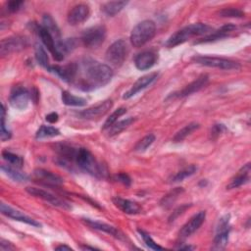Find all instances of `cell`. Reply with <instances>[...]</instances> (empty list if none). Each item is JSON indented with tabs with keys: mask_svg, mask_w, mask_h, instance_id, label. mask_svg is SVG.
I'll list each match as a JSON object with an SVG mask.
<instances>
[{
	"mask_svg": "<svg viewBox=\"0 0 251 251\" xmlns=\"http://www.w3.org/2000/svg\"><path fill=\"white\" fill-rule=\"evenodd\" d=\"M112 76L113 71L108 65L84 59L77 64L76 75L72 83L80 90L91 91L109 83Z\"/></svg>",
	"mask_w": 251,
	"mask_h": 251,
	"instance_id": "6da1fadb",
	"label": "cell"
},
{
	"mask_svg": "<svg viewBox=\"0 0 251 251\" xmlns=\"http://www.w3.org/2000/svg\"><path fill=\"white\" fill-rule=\"evenodd\" d=\"M75 164L78 169L95 177L103 178L107 176L106 168L100 164L86 148H76Z\"/></svg>",
	"mask_w": 251,
	"mask_h": 251,
	"instance_id": "7a4b0ae2",
	"label": "cell"
},
{
	"mask_svg": "<svg viewBox=\"0 0 251 251\" xmlns=\"http://www.w3.org/2000/svg\"><path fill=\"white\" fill-rule=\"evenodd\" d=\"M213 31L212 26L206 25V24H191L189 25H186L177 31H176L174 34L170 36V38L166 42V46L169 48L175 47L176 45H179L188 39L194 37V36H199L203 34H208Z\"/></svg>",
	"mask_w": 251,
	"mask_h": 251,
	"instance_id": "3957f363",
	"label": "cell"
},
{
	"mask_svg": "<svg viewBox=\"0 0 251 251\" xmlns=\"http://www.w3.org/2000/svg\"><path fill=\"white\" fill-rule=\"evenodd\" d=\"M156 34V25L153 21L145 20L138 23L131 30L130 42L131 44L139 48L150 41Z\"/></svg>",
	"mask_w": 251,
	"mask_h": 251,
	"instance_id": "277c9868",
	"label": "cell"
},
{
	"mask_svg": "<svg viewBox=\"0 0 251 251\" xmlns=\"http://www.w3.org/2000/svg\"><path fill=\"white\" fill-rule=\"evenodd\" d=\"M128 54L127 43L124 39L116 40L106 51L105 58L108 63L115 67H120L125 62Z\"/></svg>",
	"mask_w": 251,
	"mask_h": 251,
	"instance_id": "5b68a950",
	"label": "cell"
},
{
	"mask_svg": "<svg viewBox=\"0 0 251 251\" xmlns=\"http://www.w3.org/2000/svg\"><path fill=\"white\" fill-rule=\"evenodd\" d=\"M192 60L202 66L218 68L222 70H238L240 68L239 63L221 57H212V56H195Z\"/></svg>",
	"mask_w": 251,
	"mask_h": 251,
	"instance_id": "8992f818",
	"label": "cell"
},
{
	"mask_svg": "<svg viewBox=\"0 0 251 251\" xmlns=\"http://www.w3.org/2000/svg\"><path fill=\"white\" fill-rule=\"evenodd\" d=\"M106 38V27L95 25L85 29L81 34V41L85 47L95 48L103 43Z\"/></svg>",
	"mask_w": 251,
	"mask_h": 251,
	"instance_id": "52a82bcc",
	"label": "cell"
},
{
	"mask_svg": "<svg viewBox=\"0 0 251 251\" xmlns=\"http://www.w3.org/2000/svg\"><path fill=\"white\" fill-rule=\"evenodd\" d=\"M229 219H230L229 215H225L219 220L217 228H216V234L214 237L213 249L222 250L227 245L228 235L230 231Z\"/></svg>",
	"mask_w": 251,
	"mask_h": 251,
	"instance_id": "ba28073f",
	"label": "cell"
},
{
	"mask_svg": "<svg viewBox=\"0 0 251 251\" xmlns=\"http://www.w3.org/2000/svg\"><path fill=\"white\" fill-rule=\"evenodd\" d=\"M30 98V93L25 87L22 85H15L11 90L9 102L15 109L25 110L26 109Z\"/></svg>",
	"mask_w": 251,
	"mask_h": 251,
	"instance_id": "9c48e42d",
	"label": "cell"
},
{
	"mask_svg": "<svg viewBox=\"0 0 251 251\" xmlns=\"http://www.w3.org/2000/svg\"><path fill=\"white\" fill-rule=\"evenodd\" d=\"M25 190L30 195L38 197L54 206H57V207H60L63 209H71V206L69 203H67L65 200L59 198L58 196H56L46 190H43L41 188H36V187H26Z\"/></svg>",
	"mask_w": 251,
	"mask_h": 251,
	"instance_id": "30bf717a",
	"label": "cell"
},
{
	"mask_svg": "<svg viewBox=\"0 0 251 251\" xmlns=\"http://www.w3.org/2000/svg\"><path fill=\"white\" fill-rule=\"evenodd\" d=\"M27 45V39L24 36H12L1 40L0 52L1 55H7L12 52L20 51L25 48Z\"/></svg>",
	"mask_w": 251,
	"mask_h": 251,
	"instance_id": "8fae6325",
	"label": "cell"
},
{
	"mask_svg": "<svg viewBox=\"0 0 251 251\" xmlns=\"http://www.w3.org/2000/svg\"><path fill=\"white\" fill-rule=\"evenodd\" d=\"M206 218V213L204 211H200L195 214L179 230L178 236L180 239H185L194 233L204 223Z\"/></svg>",
	"mask_w": 251,
	"mask_h": 251,
	"instance_id": "7c38bea8",
	"label": "cell"
},
{
	"mask_svg": "<svg viewBox=\"0 0 251 251\" xmlns=\"http://www.w3.org/2000/svg\"><path fill=\"white\" fill-rule=\"evenodd\" d=\"M112 106H113L112 100H105L96 106L90 107L86 110L79 112L78 116L85 120H96L103 117L106 113H108V111L112 108Z\"/></svg>",
	"mask_w": 251,
	"mask_h": 251,
	"instance_id": "4fadbf2b",
	"label": "cell"
},
{
	"mask_svg": "<svg viewBox=\"0 0 251 251\" xmlns=\"http://www.w3.org/2000/svg\"><path fill=\"white\" fill-rule=\"evenodd\" d=\"M86 226H88L89 227L93 228V229H97V230H101L104 231L112 236H114L117 239L120 240H126V235L117 227H115L114 226H111L109 224L103 223V222H99V221H95V220H91V219H82L81 220Z\"/></svg>",
	"mask_w": 251,
	"mask_h": 251,
	"instance_id": "5bb4252c",
	"label": "cell"
},
{
	"mask_svg": "<svg viewBox=\"0 0 251 251\" xmlns=\"http://www.w3.org/2000/svg\"><path fill=\"white\" fill-rule=\"evenodd\" d=\"M0 210H1V213L3 215H5L6 217L8 218H11L13 220H16V221H20V222H23V223H25L27 225H30V226H41V225L33 220L32 218L26 216L25 214H24L23 212L5 204V203H1L0 205Z\"/></svg>",
	"mask_w": 251,
	"mask_h": 251,
	"instance_id": "9a60e30c",
	"label": "cell"
},
{
	"mask_svg": "<svg viewBox=\"0 0 251 251\" xmlns=\"http://www.w3.org/2000/svg\"><path fill=\"white\" fill-rule=\"evenodd\" d=\"M47 71L56 74L63 80L72 83L73 80L75 77V75H76L77 64L76 63H70V64L65 65V66H58V65L50 66Z\"/></svg>",
	"mask_w": 251,
	"mask_h": 251,
	"instance_id": "2e32d148",
	"label": "cell"
},
{
	"mask_svg": "<svg viewBox=\"0 0 251 251\" xmlns=\"http://www.w3.org/2000/svg\"><path fill=\"white\" fill-rule=\"evenodd\" d=\"M158 76L157 73H150L148 75H145L141 77H139L133 84L132 86L124 94L123 98L124 99H128L130 97H132L133 95H135L136 93H138L139 91L143 90L144 88H146L147 86H149L152 82H154L156 80Z\"/></svg>",
	"mask_w": 251,
	"mask_h": 251,
	"instance_id": "e0dca14e",
	"label": "cell"
},
{
	"mask_svg": "<svg viewBox=\"0 0 251 251\" xmlns=\"http://www.w3.org/2000/svg\"><path fill=\"white\" fill-rule=\"evenodd\" d=\"M33 176L35 180L38 182L44 184V185H49V186H59L64 182V179L49 171H46L44 169H36L33 172Z\"/></svg>",
	"mask_w": 251,
	"mask_h": 251,
	"instance_id": "ac0fdd59",
	"label": "cell"
},
{
	"mask_svg": "<svg viewBox=\"0 0 251 251\" xmlns=\"http://www.w3.org/2000/svg\"><path fill=\"white\" fill-rule=\"evenodd\" d=\"M89 7L85 4H77L74 6L67 17L68 23L72 25H76L83 23L89 16Z\"/></svg>",
	"mask_w": 251,
	"mask_h": 251,
	"instance_id": "d6986e66",
	"label": "cell"
},
{
	"mask_svg": "<svg viewBox=\"0 0 251 251\" xmlns=\"http://www.w3.org/2000/svg\"><path fill=\"white\" fill-rule=\"evenodd\" d=\"M37 33L42 41V43L47 47V49L49 50V52L52 54L53 58L60 62L62 61L64 58L58 53L57 51V44H56V41L54 40L53 36L47 31V29H45L42 25H39L37 27Z\"/></svg>",
	"mask_w": 251,
	"mask_h": 251,
	"instance_id": "ffe728a7",
	"label": "cell"
},
{
	"mask_svg": "<svg viewBox=\"0 0 251 251\" xmlns=\"http://www.w3.org/2000/svg\"><path fill=\"white\" fill-rule=\"evenodd\" d=\"M209 80V76L207 75H201L199 77H197L194 81L186 85L184 88H182L180 91L176 92L172 95V97H176V98H181L188 96L194 92H197L200 90L202 87H204Z\"/></svg>",
	"mask_w": 251,
	"mask_h": 251,
	"instance_id": "44dd1931",
	"label": "cell"
},
{
	"mask_svg": "<svg viewBox=\"0 0 251 251\" xmlns=\"http://www.w3.org/2000/svg\"><path fill=\"white\" fill-rule=\"evenodd\" d=\"M113 203L116 207H118L122 212L128 214V215H135L141 212L140 205L135 202L128 199L122 198L120 196H116L113 198Z\"/></svg>",
	"mask_w": 251,
	"mask_h": 251,
	"instance_id": "7402d4cb",
	"label": "cell"
},
{
	"mask_svg": "<svg viewBox=\"0 0 251 251\" xmlns=\"http://www.w3.org/2000/svg\"><path fill=\"white\" fill-rule=\"evenodd\" d=\"M157 60V55L152 51H144L139 53L134 59L135 67L140 71L151 69Z\"/></svg>",
	"mask_w": 251,
	"mask_h": 251,
	"instance_id": "603a6c76",
	"label": "cell"
},
{
	"mask_svg": "<svg viewBox=\"0 0 251 251\" xmlns=\"http://www.w3.org/2000/svg\"><path fill=\"white\" fill-rule=\"evenodd\" d=\"M250 171H251V165L250 163L245 164L238 172L237 174L230 179L229 183L227 184L226 188L232 189V188H237L241 186L242 184H245L249 181L250 179Z\"/></svg>",
	"mask_w": 251,
	"mask_h": 251,
	"instance_id": "cb8c5ba5",
	"label": "cell"
},
{
	"mask_svg": "<svg viewBox=\"0 0 251 251\" xmlns=\"http://www.w3.org/2000/svg\"><path fill=\"white\" fill-rule=\"evenodd\" d=\"M234 29H235V25H233L231 24L225 25L222 27H220L219 29H217L216 31H212L210 34L206 35L204 38L197 41L196 43H206V42H211V41H215V40L224 38V37L227 36L228 33Z\"/></svg>",
	"mask_w": 251,
	"mask_h": 251,
	"instance_id": "d4e9b609",
	"label": "cell"
},
{
	"mask_svg": "<svg viewBox=\"0 0 251 251\" xmlns=\"http://www.w3.org/2000/svg\"><path fill=\"white\" fill-rule=\"evenodd\" d=\"M45 29H47V31L53 36L54 40L56 41L57 46L62 42L61 39V33H60V29L58 27V25H56L55 21L52 19V17L50 15H44L43 19H42V25H41ZM58 51V50H57ZM59 53V52H58ZM64 58V57H63Z\"/></svg>",
	"mask_w": 251,
	"mask_h": 251,
	"instance_id": "484cf974",
	"label": "cell"
},
{
	"mask_svg": "<svg viewBox=\"0 0 251 251\" xmlns=\"http://www.w3.org/2000/svg\"><path fill=\"white\" fill-rule=\"evenodd\" d=\"M1 170L3 173H5V175H7L14 181L25 182L28 179V176L25 173L20 172L18 168L13 167L11 165H2Z\"/></svg>",
	"mask_w": 251,
	"mask_h": 251,
	"instance_id": "4316f807",
	"label": "cell"
},
{
	"mask_svg": "<svg viewBox=\"0 0 251 251\" xmlns=\"http://www.w3.org/2000/svg\"><path fill=\"white\" fill-rule=\"evenodd\" d=\"M62 101L65 105L75 106V107H82V106H85L87 103V100L85 98L73 95L72 93L66 90L62 92Z\"/></svg>",
	"mask_w": 251,
	"mask_h": 251,
	"instance_id": "83f0119b",
	"label": "cell"
},
{
	"mask_svg": "<svg viewBox=\"0 0 251 251\" xmlns=\"http://www.w3.org/2000/svg\"><path fill=\"white\" fill-rule=\"evenodd\" d=\"M127 4L126 1H111L107 2L102 6V11L107 15V16H115L118 14L120 11H122L125 6Z\"/></svg>",
	"mask_w": 251,
	"mask_h": 251,
	"instance_id": "f1b7e54d",
	"label": "cell"
},
{
	"mask_svg": "<svg viewBox=\"0 0 251 251\" xmlns=\"http://www.w3.org/2000/svg\"><path fill=\"white\" fill-rule=\"evenodd\" d=\"M135 121L134 118L132 117H129V118H126L123 121H120V122H116L112 126H110L108 129V134L110 136H113V135H116V134H119L120 132H122L124 129H126V127H128L133 122Z\"/></svg>",
	"mask_w": 251,
	"mask_h": 251,
	"instance_id": "f546056e",
	"label": "cell"
},
{
	"mask_svg": "<svg viewBox=\"0 0 251 251\" xmlns=\"http://www.w3.org/2000/svg\"><path fill=\"white\" fill-rule=\"evenodd\" d=\"M183 192V188L182 187H176L175 189H173L172 191H170L167 195H165L161 201H160V205L166 209L170 208L177 199V197Z\"/></svg>",
	"mask_w": 251,
	"mask_h": 251,
	"instance_id": "4dcf8cb0",
	"label": "cell"
},
{
	"mask_svg": "<svg viewBox=\"0 0 251 251\" xmlns=\"http://www.w3.org/2000/svg\"><path fill=\"white\" fill-rule=\"evenodd\" d=\"M197 171V167L195 165H190L184 169H182L181 171L177 172L176 175L172 176L170 177V182H178V181H182L184 178L192 176L195 174V172Z\"/></svg>",
	"mask_w": 251,
	"mask_h": 251,
	"instance_id": "1f68e13d",
	"label": "cell"
},
{
	"mask_svg": "<svg viewBox=\"0 0 251 251\" xmlns=\"http://www.w3.org/2000/svg\"><path fill=\"white\" fill-rule=\"evenodd\" d=\"M198 127H199V124H197V123H190V124L186 125L184 127L179 129L175 134V136L173 137V141L174 142H180V141H182L186 136H188L191 132H193Z\"/></svg>",
	"mask_w": 251,
	"mask_h": 251,
	"instance_id": "d6a6232c",
	"label": "cell"
},
{
	"mask_svg": "<svg viewBox=\"0 0 251 251\" xmlns=\"http://www.w3.org/2000/svg\"><path fill=\"white\" fill-rule=\"evenodd\" d=\"M2 157L6 162H8V164H10L11 166L16 167L18 169H21L24 165V159L20 155L15 154L11 151L4 150L2 152Z\"/></svg>",
	"mask_w": 251,
	"mask_h": 251,
	"instance_id": "836d02e7",
	"label": "cell"
},
{
	"mask_svg": "<svg viewBox=\"0 0 251 251\" xmlns=\"http://www.w3.org/2000/svg\"><path fill=\"white\" fill-rule=\"evenodd\" d=\"M60 134V130L51 126L42 125L36 131V138H46V137H53Z\"/></svg>",
	"mask_w": 251,
	"mask_h": 251,
	"instance_id": "e575fe53",
	"label": "cell"
},
{
	"mask_svg": "<svg viewBox=\"0 0 251 251\" xmlns=\"http://www.w3.org/2000/svg\"><path fill=\"white\" fill-rule=\"evenodd\" d=\"M35 59L38 62V64L43 68H45L46 70H48L49 67L51 66L49 65V60H48L46 51L41 45H38V44L35 46Z\"/></svg>",
	"mask_w": 251,
	"mask_h": 251,
	"instance_id": "d590c367",
	"label": "cell"
},
{
	"mask_svg": "<svg viewBox=\"0 0 251 251\" xmlns=\"http://www.w3.org/2000/svg\"><path fill=\"white\" fill-rule=\"evenodd\" d=\"M155 141V135L154 134H147L143 138H141L134 146V151L137 152H143L145 151L153 142Z\"/></svg>",
	"mask_w": 251,
	"mask_h": 251,
	"instance_id": "8d00e7d4",
	"label": "cell"
},
{
	"mask_svg": "<svg viewBox=\"0 0 251 251\" xmlns=\"http://www.w3.org/2000/svg\"><path fill=\"white\" fill-rule=\"evenodd\" d=\"M126 112V109L124 107H121L119 109H117L115 112H113L109 118H107V120L105 121L104 125H103V129H108L110 126H112L118 120V118H120L121 116H123L125 113Z\"/></svg>",
	"mask_w": 251,
	"mask_h": 251,
	"instance_id": "74e56055",
	"label": "cell"
},
{
	"mask_svg": "<svg viewBox=\"0 0 251 251\" xmlns=\"http://www.w3.org/2000/svg\"><path fill=\"white\" fill-rule=\"evenodd\" d=\"M220 17L224 18H242L244 17V12L237 8H225L221 10L219 13Z\"/></svg>",
	"mask_w": 251,
	"mask_h": 251,
	"instance_id": "f35d334b",
	"label": "cell"
},
{
	"mask_svg": "<svg viewBox=\"0 0 251 251\" xmlns=\"http://www.w3.org/2000/svg\"><path fill=\"white\" fill-rule=\"evenodd\" d=\"M12 136L11 131L6 128V124H5V106L2 104L1 108V131H0V137L2 141L10 139Z\"/></svg>",
	"mask_w": 251,
	"mask_h": 251,
	"instance_id": "ab89813d",
	"label": "cell"
},
{
	"mask_svg": "<svg viewBox=\"0 0 251 251\" xmlns=\"http://www.w3.org/2000/svg\"><path fill=\"white\" fill-rule=\"evenodd\" d=\"M138 232H139L140 236L142 237V239H143V241H144V243L146 244L147 247H149L150 249H153V250H162V249H163L162 246H160L159 244H157V243L152 239V237L150 236L149 233H147L146 231H144V230H142V229H138Z\"/></svg>",
	"mask_w": 251,
	"mask_h": 251,
	"instance_id": "60d3db41",
	"label": "cell"
},
{
	"mask_svg": "<svg viewBox=\"0 0 251 251\" xmlns=\"http://www.w3.org/2000/svg\"><path fill=\"white\" fill-rule=\"evenodd\" d=\"M191 206V204H183L181 206H178L176 210L173 211V213L171 214V216L169 217V223H173L175 222L180 215H182L189 207Z\"/></svg>",
	"mask_w": 251,
	"mask_h": 251,
	"instance_id": "b9f144b4",
	"label": "cell"
},
{
	"mask_svg": "<svg viewBox=\"0 0 251 251\" xmlns=\"http://www.w3.org/2000/svg\"><path fill=\"white\" fill-rule=\"evenodd\" d=\"M114 179L116 181H119V182L123 183L126 186H129L130 183H131V178L129 177L128 175H126L125 173H120V174L115 175L114 176Z\"/></svg>",
	"mask_w": 251,
	"mask_h": 251,
	"instance_id": "7bdbcfd3",
	"label": "cell"
},
{
	"mask_svg": "<svg viewBox=\"0 0 251 251\" xmlns=\"http://www.w3.org/2000/svg\"><path fill=\"white\" fill-rule=\"evenodd\" d=\"M226 130V127L225 126V125H222V124L214 125L211 129V138H213V139L217 138L220 134H222Z\"/></svg>",
	"mask_w": 251,
	"mask_h": 251,
	"instance_id": "ee69618b",
	"label": "cell"
},
{
	"mask_svg": "<svg viewBox=\"0 0 251 251\" xmlns=\"http://www.w3.org/2000/svg\"><path fill=\"white\" fill-rule=\"evenodd\" d=\"M24 5V2L23 1H9L7 2L6 6H7V10L11 13H15V12H18L22 6Z\"/></svg>",
	"mask_w": 251,
	"mask_h": 251,
	"instance_id": "f6af8a7d",
	"label": "cell"
},
{
	"mask_svg": "<svg viewBox=\"0 0 251 251\" xmlns=\"http://www.w3.org/2000/svg\"><path fill=\"white\" fill-rule=\"evenodd\" d=\"M45 120H46L48 123L54 124V123H56V122L59 120V116H58V114H57V113L52 112V113H50V114L46 115Z\"/></svg>",
	"mask_w": 251,
	"mask_h": 251,
	"instance_id": "bcb514c9",
	"label": "cell"
},
{
	"mask_svg": "<svg viewBox=\"0 0 251 251\" xmlns=\"http://www.w3.org/2000/svg\"><path fill=\"white\" fill-rule=\"evenodd\" d=\"M0 247H1L2 250H11V249H15V247L12 245V243L6 241L5 239H1Z\"/></svg>",
	"mask_w": 251,
	"mask_h": 251,
	"instance_id": "7dc6e473",
	"label": "cell"
},
{
	"mask_svg": "<svg viewBox=\"0 0 251 251\" xmlns=\"http://www.w3.org/2000/svg\"><path fill=\"white\" fill-rule=\"evenodd\" d=\"M55 249L56 250H72V248L70 246H67V245H59Z\"/></svg>",
	"mask_w": 251,
	"mask_h": 251,
	"instance_id": "c3c4849f",
	"label": "cell"
},
{
	"mask_svg": "<svg viewBox=\"0 0 251 251\" xmlns=\"http://www.w3.org/2000/svg\"><path fill=\"white\" fill-rule=\"evenodd\" d=\"M178 250H192L193 247L192 246H189V245H185V246H179L177 247Z\"/></svg>",
	"mask_w": 251,
	"mask_h": 251,
	"instance_id": "681fc988",
	"label": "cell"
},
{
	"mask_svg": "<svg viewBox=\"0 0 251 251\" xmlns=\"http://www.w3.org/2000/svg\"><path fill=\"white\" fill-rule=\"evenodd\" d=\"M81 249H84V250H86V249L95 250V249H97V248H95V247H90V246H81Z\"/></svg>",
	"mask_w": 251,
	"mask_h": 251,
	"instance_id": "f907efd6",
	"label": "cell"
}]
</instances>
